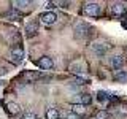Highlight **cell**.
Returning <instances> with one entry per match:
<instances>
[{"label":"cell","instance_id":"obj_15","mask_svg":"<svg viewBox=\"0 0 127 119\" xmlns=\"http://www.w3.org/2000/svg\"><path fill=\"white\" fill-rule=\"evenodd\" d=\"M46 119H59V110L48 108L46 110Z\"/></svg>","mask_w":127,"mask_h":119},{"label":"cell","instance_id":"obj_5","mask_svg":"<svg viewBox=\"0 0 127 119\" xmlns=\"http://www.w3.org/2000/svg\"><path fill=\"white\" fill-rule=\"evenodd\" d=\"M91 26L87 22H78L76 27H75V37L76 38H86L89 35Z\"/></svg>","mask_w":127,"mask_h":119},{"label":"cell","instance_id":"obj_16","mask_svg":"<svg viewBox=\"0 0 127 119\" xmlns=\"http://www.w3.org/2000/svg\"><path fill=\"white\" fill-rule=\"evenodd\" d=\"M108 98H110V95L106 94L105 90H98V92H97V100L98 102H106Z\"/></svg>","mask_w":127,"mask_h":119},{"label":"cell","instance_id":"obj_19","mask_svg":"<svg viewBox=\"0 0 127 119\" xmlns=\"http://www.w3.org/2000/svg\"><path fill=\"white\" fill-rule=\"evenodd\" d=\"M24 78H27V79H38L40 73H37V71H27V73H24Z\"/></svg>","mask_w":127,"mask_h":119},{"label":"cell","instance_id":"obj_1","mask_svg":"<svg viewBox=\"0 0 127 119\" xmlns=\"http://www.w3.org/2000/svg\"><path fill=\"white\" fill-rule=\"evenodd\" d=\"M91 49H92V53L94 54H97V56H105L106 53H108V49H110V45L106 41H102V40H98V41H92V45H91Z\"/></svg>","mask_w":127,"mask_h":119},{"label":"cell","instance_id":"obj_8","mask_svg":"<svg viewBox=\"0 0 127 119\" xmlns=\"http://www.w3.org/2000/svg\"><path fill=\"white\" fill-rule=\"evenodd\" d=\"M110 65H111L113 70L119 71V68H122V65H124V59H122V56L121 54H114L113 57L110 59Z\"/></svg>","mask_w":127,"mask_h":119},{"label":"cell","instance_id":"obj_12","mask_svg":"<svg viewBox=\"0 0 127 119\" xmlns=\"http://www.w3.org/2000/svg\"><path fill=\"white\" fill-rule=\"evenodd\" d=\"M114 81L116 83H127V71L126 70H119L114 75Z\"/></svg>","mask_w":127,"mask_h":119},{"label":"cell","instance_id":"obj_4","mask_svg":"<svg viewBox=\"0 0 127 119\" xmlns=\"http://www.w3.org/2000/svg\"><path fill=\"white\" fill-rule=\"evenodd\" d=\"M126 11H127V6H126V3H122V2H116L110 6V13H111V16H114V18L124 16Z\"/></svg>","mask_w":127,"mask_h":119},{"label":"cell","instance_id":"obj_20","mask_svg":"<svg viewBox=\"0 0 127 119\" xmlns=\"http://www.w3.org/2000/svg\"><path fill=\"white\" fill-rule=\"evenodd\" d=\"M22 119H37V116H35L32 111H27V113L24 114V118H22Z\"/></svg>","mask_w":127,"mask_h":119},{"label":"cell","instance_id":"obj_11","mask_svg":"<svg viewBox=\"0 0 127 119\" xmlns=\"http://www.w3.org/2000/svg\"><path fill=\"white\" fill-rule=\"evenodd\" d=\"M26 32H27V37H32L38 32V21H30L27 22L26 26Z\"/></svg>","mask_w":127,"mask_h":119},{"label":"cell","instance_id":"obj_21","mask_svg":"<svg viewBox=\"0 0 127 119\" xmlns=\"http://www.w3.org/2000/svg\"><path fill=\"white\" fill-rule=\"evenodd\" d=\"M64 119H78V118H76V114H73V113H65L64 114Z\"/></svg>","mask_w":127,"mask_h":119},{"label":"cell","instance_id":"obj_2","mask_svg":"<svg viewBox=\"0 0 127 119\" xmlns=\"http://www.w3.org/2000/svg\"><path fill=\"white\" fill-rule=\"evenodd\" d=\"M8 59H10L13 63H21L22 62V59H24V49H22V46H14V48H11V51H10V54H8Z\"/></svg>","mask_w":127,"mask_h":119},{"label":"cell","instance_id":"obj_9","mask_svg":"<svg viewBox=\"0 0 127 119\" xmlns=\"http://www.w3.org/2000/svg\"><path fill=\"white\" fill-rule=\"evenodd\" d=\"M38 67L41 70H53L54 68V62H53V59H51V57L43 56V57L38 60Z\"/></svg>","mask_w":127,"mask_h":119},{"label":"cell","instance_id":"obj_18","mask_svg":"<svg viewBox=\"0 0 127 119\" xmlns=\"http://www.w3.org/2000/svg\"><path fill=\"white\" fill-rule=\"evenodd\" d=\"M89 103H92V97H91L89 94H83L81 95V105H89Z\"/></svg>","mask_w":127,"mask_h":119},{"label":"cell","instance_id":"obj_10","mask_svg":"<svg viewBox=\"0 0 127 119\" xmlns=\"http://www.w3.org/2000/svg\"><path fill=\"white\" fill-rule=\"evenodd\" d=\"M5 110H6L8 114L14 116V114H18L19 111H21V106H19L16 102H6V103H5Z\"/></svg>","mask_w":127,"mask_h":119},{"label":"cell","instance_id":"obj_6","mask_svg":"<svg viewBox=\"0 0 127 119\" xmlns=\"http://www.w3.org/2000/svg\"><path fill=\"white\" fill-rule=\"evenodd\" d=\"M40 22L45 24V26H53V24L57 21V14L54 13V11H45V13L40 14Z\"/></svg>","mask_w":127,"mask_h":119},{"label":"cell","instance_id":"obj_3","mask_svg":"<svg viewBox=\"0 0 127 119\" xmlns=\"http://www.w3.org/2000/svg\"><path fill=\"white\" fill-rule=\"evenodd\" d=\"M100 5L97 2H87L84 6H83V11H84L86 16H98L100 14Z\"/></svg>","mask_w":127,"mask_h":119},{"label":"cell","instance_id":"obj_7","mask_svg":"<svg viewBox=\"0 0 127 119\" xmlns=\"http://www.w3.org/2000/svg\"><path fill=\"white\" fill-rule=\"evenodd\" d=\"M70 71L71 73H75V75H79V76H81V75H84L86 73V70H87V65L83 60H75V62H71L70 63Z\"/></svg>","mask_w":127,"mask_h":119},{"label":"cell","instance_id":"obj_14","mask_svg":"<svg viewBox=\"0 0 127 119\" xmlns=\"http://www.w3.org/2000/svg\"><path fill=\"white\" fill-rule=\"evenodd\" d=\"M13 6L16 10H27L30 6V2H27V0H16V2H13Z\"/></svg>","mask_w":127,"mask_h":119},{"label":"cell","instance_id":"obj_17","mask_svg":"<svg viewBox=\"0 0 127 119\" xmlns=\"http://www.w3.org/2000/svg\"><path fill=\"white\" fill-rule=\"evenodd\" d=\"M95 119H110V113L105 111V110L97 111V113H95Z\"/></svg>","mask_w":127,"mask_h":119},{"label":"cell","instance_id":"obj_13","mask_svg":"<svg viewBox=\"0 0 127 119\" xmlns=\"http://www.w3.org/2000/svg\"><path fill=\"white\" fill-rule=\"evenodd\" d=\"M71 113L73 114H84L86 113V106L81 103H73L71 105Z\"/></svg>","mask_w":127,"mask_h":119}]
</instances>
